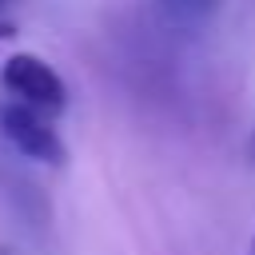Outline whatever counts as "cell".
<instances>
[{"label": "cell", "instance_id": "6da1fadb", "mask_svg": "<svg viewBox=\"0 0 255 255\" xmlns=\"http://www.w3.org/2000/svg\"><path fill=\"white\" fill-rule=\"evenodd\" d=\"M0 92L16 104H28V108L44 112V116H60L64 104H68V84L36 52H12L0 64Z\"/></svg>", "mask_w": 255, "mask_h": 255}, {"label": "cell", "instance_id": "277c9868", "mask_svg": "<svg viewBox=\"0 0 255 255\" xmlns=\"http://www.w3.org/2000/svg\"><path fill=\"white\" fill-rule=\"evenodd\" d=\"M16 36H20V28H16L12 20H4V16H0V44H12Z\"/></svg>", "mask_w": 255, "mask_h": 255}, {"label": "cell", "instance_id": "3957f363", "mask_svg": "<svg viewBox=\"0 0 255 255\" xmlns=\"http://www.w3.org/2000/svg\"><path fill=\"white\" fill-rule=\"evenodd\" d=\"M151 8H155L163 28H171V32H199L219 12V0H151Z\"/></svg>", "mask_w": 255, "mask_h": 255}, {"label": "cell", "instance_id": "52a82bcc", "mask_svg": "<svg viewBox=\"0 0 255 255\" xmlns=\"http://www.w3.org/2000/svg\"><path fill=\"white\" fill-rule=\"evenodd\" d=\"M8 4H12V0H0V8H8Z\"/></svg>", "mask_w": 255, "mask_h": 255}, {"label": "cell", "instance_id": "5b68a950", "mask_svg": "<svg viewBox=\"0 0 255 255\" xmlns=\"http://www.w3.org/2000/svg\"><path fill=\"white\" fill-rule=\"evenodd\" d=\"M247 155H251V163H255V128H251V139H247Z\"/></svg>", "mask_w": 255, "mask_h": 255}, {"label": "cell", "instance_id": "7a4b0ae2", "mask_svg": "<svg viewBox=\"0 0 255 255\" xmlns=\"http://www.w3.org/2000/svg\"><path fill=\"white\" fill-rule=\"evenodd\" d=\"M0 135L32 163H48V167H60L68 159V147L60 139V131L52 128V116L28 108V104H16V100H4L0 104Z\"/></svg>", "mask_w": 255, "mask_h": 255}, {"label": "cell", "instance_id": "8992f818", "mask_svg": "<svg viewBox=\"0 0 255 255\" xmlns=\"http://www.w3.org/2000/svg\"><path fill=\"white\" fill-rule=\"evenodd\" d=\"M247 255H255V235H251V243H247Z\"/></svg>", "mask_w": 255, "mask_h": 255}]
</instances>
